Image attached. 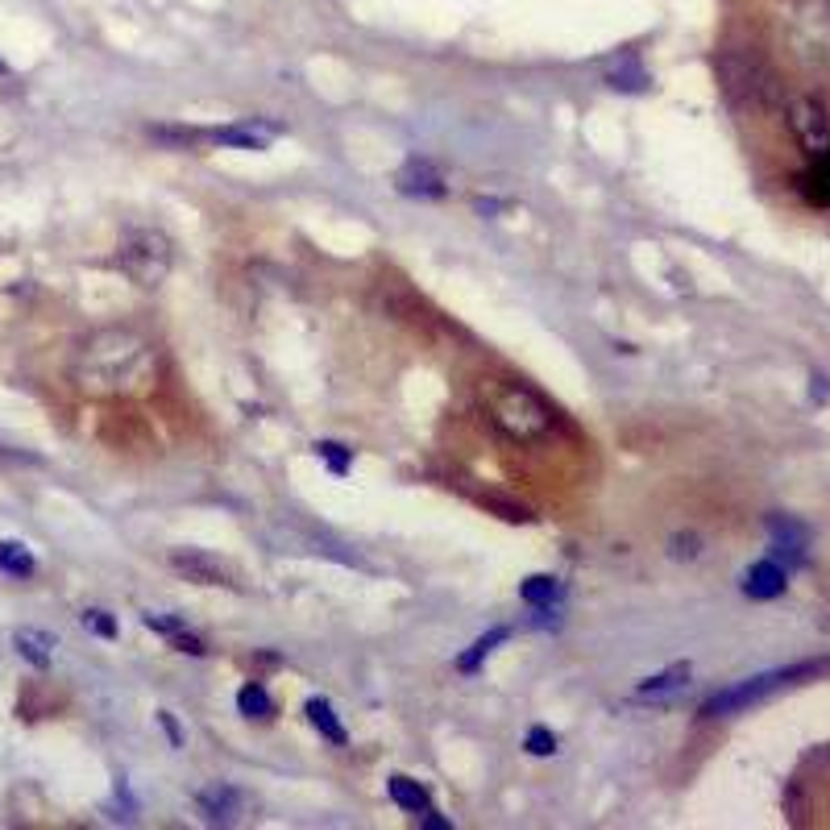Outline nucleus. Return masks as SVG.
<instances>
[{"label": "nucleus", "mask_w": 830, "mask_h": 830, "mask_svg": "<svg viewBox=\"0 0 830 830\" xmlns=\"http://www.w3.org/2000/svg\"><path fill=\"white\" fill-rule=\"evenodd\" d=\"M158 353L137 328H100L79 345L71 378L83 395H137L154 382Z\"/></svg>", "instance_id": "f257e3e1"}, {"label": "nucleus", "mask_w": 830, "mask_h": 830, "mask_svg": "<svg viewBox=\"0 0 830 830\" xmlns=\"http://www.w3.org/2000/svg\"><path fill=\"white\" fill-rule=\"evenodd\" d=\"M478 403L486 411V420L507 440H515V445H540V440H548L561 424L557 407H552L536 386H528L523 378H511V374L482 378Z\"/></svg>", "instance_id": "f03ea898"}, {"label": "nucleus", "mask_w": 830, "mask_h": 830, "mask_svg": "<svg viewBox=\"0 0 830 830\" xmlns=\"http://www.w3.org/2000/svg\"><path fill=\"white\" fill-rule=\"evenodd\" d=\"M171 262H175V249H171V237L158 233V229H129L117 245V266L129 283L137 287H162L166 274H171Z\"/></svg>", "instance_id": "7ed1b4c3"}, {"label": "nucleus", "mask_w": 830, "mask_h": 830, "mask_svg": "<svg viewBox=\"0 0 830 830\" xmlns=\"http://www.w3.org/2000/svg\"><path fill=\"white\" fill-rule=\"evenodd\" d=\"M826 669H830V660H806V664H789V669H772V673H760V677H747V681L723 689V694H714V698L702 706V714H710V718H718V714H735V710L752 706V702H760V698H768V694H777V689H785V685H793V681H801V677H818V673H826Z\"/></svg>", "instance_id": "20e7f679"}, {"label": "nucleus", "mask_w": 830, "mask_h": 830, "mask_svg": "<svg viewBox=\"0 0 830 830\" xmlns=\"http://www.w3.org/2000/svg\"><path fill=\"white\" fill-rule=\"evenodd\" d=\"M395 187L403 196H415V200H445V175L436 171L428 158H407L403 171L395 175Z\"/></svg>", "instance_id": "39448f33"}, {"label": "nucleus", "mask_w": 830, "mask_h": 830, "mask_svg": "<svg viewBox=\"0 0 830 830\" xmlns=\"http://www.w3.org/2000/svg\"><path fill=\"white\" fill-rule=\"evenodd\" d=\"M793 133L801 137V146H806L810 154L830 150V121H826L818 100H797L793 104Z\"/></svg>", "instance_id": "423d86ee"}, {"label": "nucleus", "mask_w": 830, "mask_h": 830, "mask_svg": "<svg viewBox=\"0 0 830 830\" xmlns=\"http://www.w3.org/2000/svg\"><path fill=\"white\" fill-rule=\"evenodd\" d=\"M171 565L187 577V581H200V586H229V569L220 565L216 557H208V552H196V548H179L171 552Z\"/></svg>", "instance_id": "0eeeda50"}, {"label": "nucleus", "mask_w": 830, "mask_h": 830, "mask_svg": "<svg viewBox=\"0 0 830 830\" xmlns=\"http://www.w3.org/2000/svg\"><path fill=\"white\" fill-rule=\"evenodd\" d=\"M789 586V573L781 561H756L752 569L743 573V594L747 598H777Z\"/></svg>", "instance_id": "6e6552de"}, {"label": "nucleus", "mask_w": 830, "mask_h": 830, "mask_svg": "<svg viewBox=\"0 0 830 830\" xmlns=\"http://www.w3.org/2000/svg\"><path fill=\"white\" fill-rule=\"evenodd\" d=\"M801 196L818 208H830V150L826 154H814L810 171L801 175Z\"/></svg>", "instance_id": "1a4fd4ad"}, {"label": "nucleus", "mask_w": 830, "mask_h": 830, "mask_svg": "<svg viewBox=\"0 0 830 830\" xmlns=\"http://www.w3.org/2000/svg\"><path fill=\"white\" fill-rule=\"evenodd\" d=\"M13 644H17V652L30 660V664H38V669H46L50 656H54V640H50L46 631H34V627H21L13 635Z\"/></svg>", "instance_id": "9d476101"}, {"label": "nucleus", "mask_w": 830, "mask_h": 830, "mask_svg": "<svg viewBox=\"0 0 830 830\" xmlns=\"http://www.w3.org/2000/svg\"><path fill=\"white\" fill-rule=\"evenodd\" d=\"M391 801L403 806L407 814H428L432 810V797L424 785H415L411 777H391Z\"/></svg>", "instance_id": "9b49d317"}, {"label": "nucleus", "mask_w": 830, "mask_h": 830, "mask_svg": "<svg viewBox=\"0 0 830 830\" xmlns=\"http://www.w3.org/2000/svg\"><path fill=\"white\" fill-rule=\"evenodd\" d=\"M270 133H274V129H262V133H254L249 125H229V129H212L208 137H212L216 146H237V150H266Z\"/></svg>", "instance_id": "f8f14e48"}, {"label": "nucleus", "mask_w": 830, "mask_h": 830, "mask_svg": "<svg viewBox=\"0 0 830 830\" xmlns=\"http://www.w3.org/2000/svg\"><path fill=\"white\" fill-rule=\"evenodd\" d=\"M772 540H777V552L785 561H801V552H806V532L793 519H772Z\"/></svg>", "instance_id": "ddd939ff"}, {"label": "nucleus", "mask_w": 830, "mask_h": 830, "mask_svg": "<svg viewBox=\"0 0 830 830\" xmlns=\"http://www.w3.org/2000/svg\"><path fill=\"white\" fill-rule=\"evenodd\" d=\"M519 598L528 606H552V602H561V581L548 577V573H536L519 586Z\"/></svg>", "instance_id": "4468645a"}, {"label": "nucleus", "mask_w": 830, "mask_h": 830, "mask_svg": "<svg viewBox=\"0 0 830 830\" xmlns=\"http://www.w3.org/2000/svg\"><path fill=\"white\" fill-rule=\"evenodd\" d=\"M308 723H312L328 743L345 747V727L337 723V714H332V706H328L324 698H312V702H308Z\"/></svg>", "instance_id": "2eb2a0df"}, {"label": "nucleus", "mask_w": 830, "mask_h": 830, "mask_svg": "<svg viewBox=\"0 0 830 830\" xmlns=\"http://www.w3.org/2000/svg\"><path fill=\"white\" fill-rule=\"evenodd\" d=\"M237 710L245 718H270L274 714V702H270V694H266L258 681H249V685L237 689Z\"/></svg>", "instance_id": "dca6fc26"}, {"label": "nucleus", "mask_w": 830, "mask_h": 830, "mask_svg": "<svg viewBox=\"0 0 830 830\" xmlns=\"http://www.w3.org/2000/svg\"><path fill=\"white\" fill-rule=\"evenodd\" d=\"M507 635H511L507 627H494V631H486V635H482V640H478L474 648H469V652H465V656L457 660V669H461V673H478V664H482V660H486V656H490V652H494L498 644H503V640H507Z\"/></svg>", "instance_id": "f3484780"}, {"label": "nucleus", "mask_w": 830, "mask_h": 830, "mask_svg": "<svg viewBox=\"0 0 830 830\" xmlns=\"http://www.w3.org/2000/svg\"><path fill=\"white\" fill-rule=\"evenodd\" d=\"M0 569L13 573V577H30V573H34L30 548L17 544V540H0Z\"/></svg>", "instance_id": "a211bd4d"}, {"label": "nucleus", "mask_w": 830, "mask_h": 830, "mask_svg": "<svg viewBox=\"0 0 830 830\" xmlns=\"http://www.w3.org/2000/svg\"><path fill=\"white\" fill-rule=\"evenodd\" d=\"M200 810L216 822V818H229L233 810H237V793L229 789V785H212V789H204L200 793Z\"/></svg>", "instance_id": "6ab92c4d"}, {"label": "nucleus", "mask_w": 830, "mask_h": 830, "mask_svg": "<svg viewBox=\"0 0 830 830\" xmlns=\"http://www.w3.org/2000/svg\"><path fill=\"white\" fill-rule=\"evenodd\" d=\"M689 681V664H673V669H664V673H656V677H648L644 685H640V694L648 698H656V694H673V689H681Z\"/></svg>", "instance_id": "aec40b11"}, {"label": "nucleus", "mask_w": 830, "mask_h": 830, "mask_svg": "<svg viewBox=\"0 0 830 830\" xmlns=\"http://www.w3.org/2000/svg\"><path fill=\"white\" fill-rule=\"evenodd\" d=\"M478 503H482V507H490V511H498L507 523H532V511L523 507V503H511V498H503V494H482Z\"/></svg>", "instance_id": "412c9836"}, {"label": "nucleus", "mask_w": 830, "mask_h": 830, "mask_svg": "<svg viewBox=\"0 0 830 830\" xmlns=\"http://www.w3.org/2000/svg\"><path fill=\"white\" fill-rule=\"evenodd\" d=\"M316 457H324L328 469H332L337 478H345V474H349V465H353V449L337 445V440H320V445H316Z\"/></svg>", "instance_id": "4be33fe9"}, {"label": "nucleus", "mask_w": 830, "mask_h": 830, "mask_svg": "<svg viewBox=\"0 0 830 830\" xmlns=\"http://www.w3.org/2000/svg\"><path fill=\"white\" fill-rule=\"evenodd\" d=\"M644 83H648V75L635 67L631 59H627V71H615L611 75V88H623V92H644Z\"/></svg>", "instance_id": "5701e85b"}, {"label": "nucleus", "mask_w": 830, "mask_h": 830, "mask_svg": "<svg viewBox=\"0 0 830 830\" xmlns=\"http://www.w3.org/2000/svg\"><path fill=\"white\" fill-rule=\"evenodd\" d=\"M528 752L532 756H552L557 752V735H552L548 727H532L528 731Z\"/></svg>", "instance_id": "b1692460"}, {"label": "nucleus", "mask_w": 830, "mask_h": 830, "mask_svg": "<svg viewBox=\"0 0 830 830\" xmlns=\"http://www.w3.org/2000/svg\"><path fill=\"white\" fill-rule=\"evenodd\" d=\"M83 627L96 631V635H104V640H113V635H117V623L108 619L104 611H83Z\"/></svg>", "instance_id": "393cba45"}, {"label": "nucleus", "mask_w": 830, "mask_h": 830, "mask_svg": "<svg viewBox=\"0 0 830 830\" xmlns=\"http://www.w3.org/2000/svg\"><path fill=\"white\" fill-rule=\"evenodd\" d=\"M162 727H166V735H171V743H179V727H175L171 714H162Z\"/></svg>", "instance_id": "a878e982"}]
</instances>
